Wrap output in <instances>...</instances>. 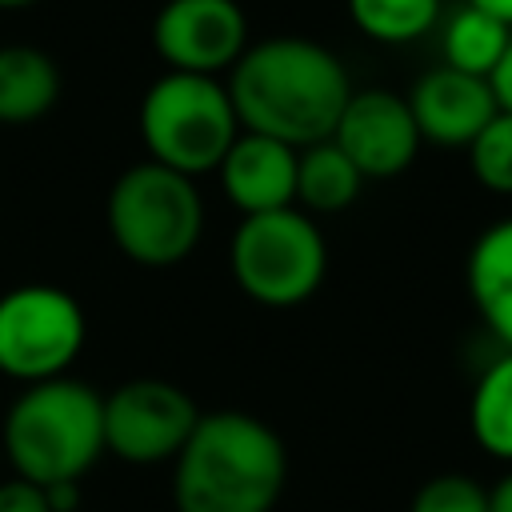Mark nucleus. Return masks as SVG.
I'll return each instance as SVG.
<instances>
[{
  "mask_svg": "<svg viewBox=\"0 0 512 512\" xmlns=\"http://www.w3.org/2000/svg\"><path fill=\"white\" fill-rule=\"evenodd\" d=\"M364 180H388L400 176L416 152H420V128L412 120L408 96L388 88H352L332 136H328Z\"/></svg>",
  "mask_w": 512,
  "mask_h": 512,
  "instance_id": "9d476101",
  "label": "nucleus"
},
{
  "mask_svg": "<svg viewBox=\"0 0 512 512\" xmlns=\"http://www.w3.org/2000/svg\"><path fill=\"white\" fill-rule=\"evenodd\" d=\"M468 296L488 324V332L512 352V216L488 224L464 264Z\"/></svg>",
  "mask_w": 512,
  "mask_h": 512,
  "instance_id": "ddd939ff",
  "label": "nucleus"
},
{
  "mask_svg": "<svg viewBox=\"0 0 512 512\" xmlns=\"http://www.w3.org/2000/svg\"><path fill=\"white\" fill-rule=\"evenodd\" d=\"M348 20L376 44H412L440 24V0H344Z\"/></svg>",
  "mask_w": 512,
  "mask_h": 512,
  "instance_id": "a211bd4d",
  "label": "nucleus"
},
{
  "mask_svg": "<svg viewBox=\"0 0 512 512\" xmlns=\"http://www.w3.org/2000/svg\"><path fill=\"white\" fill-rule=\"evenodd\" d=\"M172 464L176 512H272L288 480L280 432L240 408L200 412Z\"/></svg>",
  "mask_w": 512,
  "mask_h": 512,
  "instance_id": "f03ea898",
  "label": "nucleus"
},
{
  "mask_svg": "<svg viewBox=\"0 0 512 512\" xmlns=\"http://www.w3.org/2000/svg\"><path fill=\"white\" fill-rule=\"evenodd\" d=\"M0 512H52L48 496L32 480H0Z\"/></svg>",
  "mask_w": 512,
  "mask_h": 512,
  "instance_id": "412c9836",
  "label": "nucleus"
},
{
  "mask_svg": "<svg viewBox=\"0 0 512 512\" xmlns=\"http://www.w3.org/2000/svg\"><path fill=\"white\" fill-rule=\"evenodd\" d=\"M248 44V16L236 0H164L152 16V48L168 72L224 76Z\"/></svg>",
  "mask_w": 512,
  "mask_h": 512,
  "instance_id": "1a4fd4ad",
  "label": "nucleus"
},
{
  "mask_svg": "<svg viewBox=\"0 0 512 512\" xmlns=\"http://www.w3.org/2000/svg\"><path fill=\"white\" fill-rule=\"evenodd\" d=\"M60 100V68L36 44H0V124H32Z\"/></svg>",
  "mask_w": 512,
  "mask_h": 512,
  "instance_id": "4468645a",
  "label": "nucleus"
},
{
  "mask_svg": "<svg viewBox=\"0 0 512 512\" xmlns=\"http://www.w3.org/2000/svg\"><path fill=\"white\" fill-rule=\"evenodd\" d=\"M0 440L20 480H80L104 456V396L76 376L28 384L4 412Z\"/></svg>",
  "mask_w": 512,
  "mask_h": 512,
  "instance_id": "7ed1b4c3",
  "label": "nucleus"
},
{
  "mask_svg": "<svg viewBox=\"0 0 512 512\" xmlns=\"http://www.w3.org/2000/svg\"><path fill=\"white\" fill-rule=\"evenodd\" d=\"M468 168L480 188L512 196V112H496L468 144Z\"/></svg>",
  "mask_w": 512,
  "mask_h": 512,
  "instance_id": "6ab92c4d",
  "label": "nucleus"
},
{
  "mask_svg": "<svg viewBox=\"0 0 512 512\" xmlns=\"http://www.w3.org/2000/svg\"><path fill=\"white\" fill-rule=\"evenodd\" d=\"M464 4H472V8H480V12L496 16L500 24H508V28H512V0H464Z\"/></svg>",
  "mask_w": 512,
  "mask_h": 512,
  "instance_id": "393cba45",
  "label": "nucleus"
},
{
  "mask_svg": "<svg viewBox=\"0 0 512 512\" xmlns=\"http://www.w3.org/2000/svg\"><path fill=\"white\" fill-rule=\"evenodd\" d=\"M408 108L420 128V140L440 144V148H468L476 132L500 112L496 92L484 76H468L448 64L428 68L412 84Z\"/></svg>",
  "mask_w": 512,
  "mask_h": 512,
  "instance_id": "9b49d317",
  "label": "nucleus"
},
{
  "mask_svg": "<svg viewBox=\"0 0 512 512\" xmlns=\"http://www.w3.org/2000/svg\"><path fill=\"white\" fill-rule=\"evenodd\" d=\"M468 428L492 460L512 464V352L496 356L480 372L468 400Z\"/></svg>",
  "mask_w": 512,
  "mask_h": 512,
  "instance_id": "f3484780",
  "label": "nucleus"
},
{
  "mask_svg": "<svg viewBox=\"0 0 512 512\" xmlns=\"http://www.w3.org/2000/svg\"><path fill=\"white\" fill-rule=\"evenodd\" d=\"M108 232L132 264L172 268L204 236V196L192 176L140 160L108 188Z\"/></svg>",
  "mask_w": 512,
  "mask_h": 512,
  "instance_id": "20e7f679",
  "label": "nucleus"
},
{
  "mask_svg": "<svg viewBox=\"0 0 512 512\" xmlns=\"http://www.w3.org/2000/svg\"><path fill=\"white\" fill-rule=\"evenodd\" d=\"M88 340L80 300L56 284H16L0 296V372L20 384L68 376Z\"/></svg>",
  "mask_w": 512,
  "mask_h": 512,
  "instance_id": "0eeeda50",
  "label": "nucleus"
},
{
  "mask_svg": "<svg viewBox=\"0 0 512 512\" xmlns=\"http://www.w3.org/2000/svg\"><path fill=\"white\" fill-rule=\"evenodd\" d=\"M512 40V28L500 24L496 16L472 8V4H460L448 20H444V32H440V52H444V64L456 68V72H468V76H492L504 48Z\"/></svg>",
  "mask_w": 512,
  "mask_h": 512,
  "instance_id": "dca6fc26",
  "label": "nucleus"
},
{
  "mask_svg": "<svg viewBox=\"0 0 512 512\" xmlns=\"http://www.w3.org/2000/svg\"><path fill=\"white\" fill-rule=\"evenodd\" d=\"M296 156H300V148H292L284 140H272L260 132H240L216 168L224 196L244 216L292 208L296 204Z\"/></svg>",
  "mask_w": 512,
  "mask_h": 512,
  "instance_id": "f8f14e48",
  "label": "nucleus"
},
{
  "mask_svg": "<svg viewBox=\"0 0 512 512\" xmlns=\"http://www.w3.org/2000/svg\"><path fill=\"white\" fill-rule=\"evenodd\" d=\"M488 512H512V468L488 488Z\"/></svg>",
  "mask_w": 512,
  "mask_h": 512,
  "instance_id": "b1692460",
  "label": "nucleus"
},
{
  "mask_svg": "<svg viewBox=\"0 0 512 512\" xmlns=\"http://www.w3.org/2000/svg\"><path fill=\"white\" fill-rule=\"evenodd\" d=\"M200 420L196 400L160 376L124 380L104 396V452L124 464L176 460Z\"/></svg>",
  "mask_w": 512,
  "mask_h": 512,
  "instance_id": "6e6552de",
  "label": "nucleus"
},
{
  "mask_svg": "<svg viewBox=\"0 0 512 512\" xmlns=\"http://www.w3.org/2000/svg\"><path fill=\"white\" fill-rule=\"evenodd\" d=\"M364 188L360 168L332 144H308L296 156V204H304V212H344Z\"/></svg>",
  "mask_w": 512,
  "mask_h": 512,
  "instance_id": "2eb2a0df",
  "label": "nucleus"
},
{
  "mask_svg": "<svg viewBox=\"0 0 512 512\" xmlns=\"http://www.w3.org/2000/svg\"><path fill=\"white\" fill-rule=\"evenodd\" d=\"M28 4H36V0H0V12H12V8H28Z\"/></svg>",
  "mask_w": 512,
  "mask_h": 512,
  "instance_id": "a878e982",
  "label": "nucleus"
},
{
  "mask_svg": "<svg viewBox=\"0 0 512 512\" xmlns=\"http://www.w3.org/2000/svg\"><path fill=\"white\" fill-rule=\"evenodd\" d=\"M408 512H488V488L464 472H440L416 488Z\"/></svg>",
  "mask_w": 512,
  "mask_h": 512,
  "instance_id": "aec40b11",
  "label": "nucleus"
},
{
  "mask_svg": "<svg viewBox=\"0 0 512 512\" xmlns=\"http://www.w3.org/2000/svg\"><path fill=\"white\" fill-rule=\"evenodd\" d=\"M488 84H492V92H496V104H500L504 112H512V40H508V48H504L496 72L488 76Z\"/></svg>",
  "mask_w": 512,
  "mask_h": 512,
  "instance_id": "4be33fe9",
  "label": "nucleus"
},
{
  "mask_svg": "<svg viewBox=\"0 0 512 512\" xmlns=\"http://www.w3.org/2000/svg\"><path fill=\"white\" fill-rule=\"evenodd\" d=\"M0 460H4V440H0Z\"/></svg>",
  "mask_w": 512,
  "mask_h": 512,
  "instance_id": "bb28decb",
  "label": "nucleus"
},
{
  "mask_svg": "<svg viewBox=\"0 0 512 512\" xmlns=\"http://www.w3.org/2000/svg\"><path fill=\"white\" fill-rule=\"evenodd\" d=\"M240 132V116L220 76L164 72L140 100V140L148 160L192 180L216 172Z\"/></svg>",
  "mask_w": 512,
  "mask_h": 512,
  "instance_id": "39448f33",
  "label": "nucleus"
},
{
  "mask_svg": "<svg viewBox=\"0 0 512 512\" xmlns=\"http://www.w3.org/2000/svg\"><path fill=\"white\" fill-rule=\"evenodd\" d=\"M236 288L264 308H296L324 284L328 244L304 208L244 216L228 248Z\"/></svg>",
  "mask_w": 512,
  "mask_h": 512,
  "instance_id": "423d86ee",
  "label": "nucleus"
},
{
  "mask_svg": "<svg viewBox=\"0 0 512 512\" xmlns=\"http://www.w3.org/2000/svg\"><path fill=\"white\" fill-rule=\"evenodd\" d=\"M224 84L244 132L292 148L328 140L352 96L340 56L308 36H268L248 44Z\"/></svg>",
  "mask_w": 512,
  "mask_h": 512,
  "instance_id": "f257e3e1",
  "label": "nucleus"
},
{
  "mask_svg": "<svg viewBox=\"0 0 512 512\" xmlns=\"http://www.w3.org/2000/svg\"><path fill=\"white\" fill-rule=\"evenodd\" d=\"M48 508L52 512H76L80 508V480H60V484H44Z\"/></svg>",
  "mask_w": 512,
  "mask_h": 512,
  "instance_id": "5701e85b",
  "label": "nucleus"
}]
</instances>
